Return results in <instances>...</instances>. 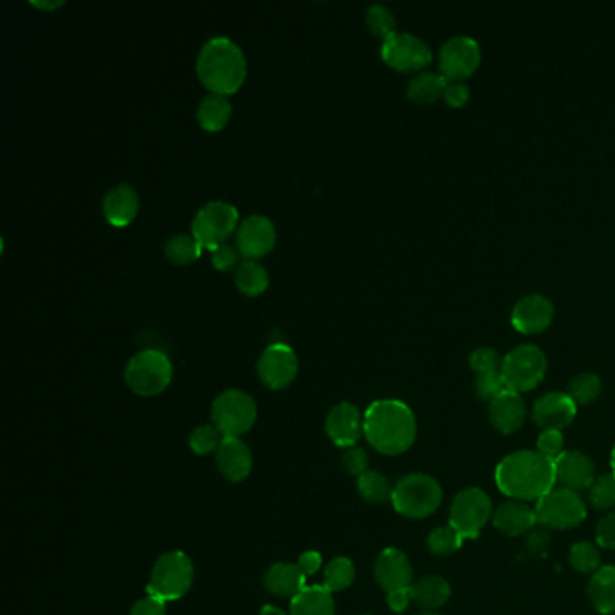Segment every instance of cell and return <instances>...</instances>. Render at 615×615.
<instances>
[{"label": "cell", "instance_id": "obj_1", "mask_svg": "<svg viewBox=\"0 0 615 615\" xmlns=\"http://www.w3.org/2000/svg\"><path fill=\"white\" fill-rule=\"evenodd\" d=\"M495 480L515 500H540L556 487V466L538 451H515L496 466Z\"/></svg>", "mask_w": 615, "mask_h": 615}, {"label": "cell", "instance_id": "obj_2", "mask_svg": "<svg viewBox=\"0 0 615 615\" xmlns=\"http://www.w3.org/2000/svg\"><path fill=\"white\" fill-rule=\"evenodd\" d=\"M363 419V433L379 453L401 455L412 448L417 437V421L412 408L403 401H376L368 406Z\"/></svg>", "mask_w": 615, "mask_h": 615}, {"label": "cell", "instance_id": "obj_3", "mask_svg": "<svg viewBox=\"0 0 615 615\" xmlns=\"http://www.w3.org/2000/svg\"><path fill=\"white\" fill-rule=\"evenodd\" d=\"M197 76L212 94L230 96L240 91L248 78V60L233 40L215 37L202 46L197 56Z\"/></svg>", "mask_w": 615, "mask_h": 615}, {"label": "cell", "instance_id": "obj_4", "mask_svg": "<svg viewBox=\"0 0 615 615\" xmlns=\"http://www.w3.org/2000/svg\"><path fill=\"white\" fill-rule=\"evenodd\" d=\"M442 502L441 484L424 473H412L394 486L392 505L399 515L421 520L432 516Z\"/></svg>", "mask_w": 615, "mask_h": 615}, {"label": "cell", "instance_id": "obj_5", "mask_svg": "<svg viewBox=\"0 0 615 615\" xmlns=\"http://www.w3.org/2000/svg\"><path fill=\"white\" fill-rule=\"evenodd\" d=\"M174 377V365L161 350H143L130 359L125 368V381L130 390L141 397L163 394Z\"/></svg>", "mask_w": 615, "mask_h": 615}, {"label": "cell", "instance_id": "obj_6", "mask_svg": "<svg viewBox=\"0 0 615 615\" xmlns=\"http://www.w3.org/2000/svg\"><path fill=\"white\" fill-rule=\"evenodd\" d=\"M193 574L192 560L184 552H166L152 569L147 587L148 596L157 597L165 603L177 601L192 588Z\"/></svg>", "mask_w": 615, "mask_h": 615}, {"label": "cell", "instance_id": "obj_7", "mask_svg": "<svg viewBox=\"0 0 615 615\" xmlns=\"http://www.w3.org/2000/svg\"><path fill=\"white\" fill-rule=\"evenodd\" d=\"M257 414V403L242 390H226L212 404L213 426L224 439H240V435L248 433L257 421Z\"/></svg>", "mask_w": 615, "mask_h": 615}, {"label": "cell", "instance_id": "obj_8", "mask_svg": "<svg viewBox=\"0 0 615 615\" xmlns=\"http://www.w3.org/2000/svg\"><path fill=\"white\" fill-rule=\"evenodd\" d=\"M240 226L239 212L228 202L212 201L204 204L193 217L192 235L199 240L202 248H219L226 244Z\"/></svg>", "mask_w": 615, "mask_h": 615}, {"label": "cell", "instance_id": "obj_9", "mask_svg": "<svg viewBox=\"0 0 615 615\" xmlns=\"http://www.w3.org/2000/svg\"><path fill=\"white\" fill-rule=\"evenodd\" d=\"M538 525L547 529H574L587 518V507L576 491L554 487L534 507Z\"/></svg>", "mask_w": 615, "mask_h": 615}, {"label": "cell", "instance_id": "obj_10", "mask_svg": "<svg viewBox=\"0 0 615 615\" xmlns=\"http://www.w3.org/2000/svg\"><path fill=\"white\" fill-rule=\"evenodd\" d=\"M547 374V356L536 345H520L511 350L502 363V376L513 392H529L540 385Z\"/></svg>", "mask_w": 615, "mask_h": 615}, {"label": "cell", "instance_id": "obj_11", "mask_svg": "<svg viewBox=\"0 0 615 615\" xmlns=\"http://www.w3.org/2000/svg\"><path fill=\"white\" fill-rule=\"evenodd\" d=\"M493 502L478 487H468L455 496L450 509V525L464 540L478 538L489 520H493Z\"/></svg>", "mask_w": 615, "mask_h": 615}, {"label": "cell", "instance_id": "obj_12", "mask_svg": "<svg viewBox=\"0 0 615 615\" xmlns=\"http://www.w3.org/2000/svg\"><path fill=\"white\" fill-rule=\"evenodd\" d=\"M381 58L388 67L399 73H412L430 64L433 55L423 38L410 33H395L394 37L386 38L383 42Z\"/></svg>", "mask_w": 615, "mask_h": 615}, {"label": "cell", "instance_id": "obj_13", "mask_svg": "<svg viewBox=\"0 0 615 615\" xmlns=\"http://www.w3.org/2000/svg\"><path fill=\"white\" fill-rule=\"evenodd\" d=\"M298 376V358L289 345L271 343L258 359V377L269 390H284Z\"/></svg>", "mask_w": 615, "mask_h": 615}, {"label": "cell", "instance_id": "obj_14", "mask_svg": "<svg viewBox=\"0 0 615 615\" xmlns=\"http://www.w3.org/2000/svg\"><path fill=\"white\" fill-rule=\"evenodd\" d=\"M480 47L471 37H453L441 47L439 67L448 80H464L475 73L480 65Z\"/></svg>", "mask_w": 615, "mask_h": 615}, {"label": "cell", "instance_id": "obj_15", "mask_svg": "<svg viewBox=\"0 0 615 615\" xmlns=\"http://www.w3.org/2000/svg\"><path fill=\"white\" fill-rule=\"evenodd\" d=\"M276 244V228L266 215H249L240 222L235 246L244 260H258L271 253Z\"/></svg>", "mask_w": 615, "mask_h": 615}, {"label": "cell", "instance_id": "obj_16", "mask_svg": "<svg viewBox=\"0 0 615 615\" xmlns=\"http://www.w3.org/2000/svg\"><path fill=\"white\" fill-rule=\"evenodd\" d=\"M578 414V404L569 394L549 392L542 395L533 406V421L542 430H563L574 423Z\"/></svg>", "mask_w": 615, "mask_h": 615}, {"label": "cell", "instance_id": "obj_17", "mask_svg": "<svg viewBox=\"0 0 615 615\" xmlns=\"http://www.w3.org/2000/svg\"><path fill=\"white\" fill-rule=\"evenodd\" d=\"M554 305L543 294H527L513 307L511 323L522 334H538L552 323Z\"/></svg>", "mask_w": 615, "mask_h": 615}, {"label": "cell", "instance_id": "obj_18", "mask_svg": "<svg viewBox=\"0 0 615 615\" xmlns=\"http://www.w3.org/2000/svg\"><path fill=\"white\" fill-rule=\"evenodd\" d=\"M365 419L361 412L352 403H338L327 415V435L336 446L340 448H354L356 442L361 439Z\"/></svg>", "mask_w": 615, "mask_h": 615}, {"label": "cell", "instance_id": "obj_19", "mask_svg": "<svg viewBox=\"0 0 615 615\" xmlns=\"http://www.w3.org/2000/svg\"><path fill=\"white\" fill-rule=\"evenodd\" d=\"M374 576L386 594L414 585L412 583L414 579L412 563L408 560V556L399 549H385L377 556Z\"/></svg>", "mask_w": 615, "mask_h": 615}, {"label": "cell", "instance_id": "obj_20", "mask_svg": "<svg viewBox=\"0 0 615 615\" xmlns=\"http://www.w3.org/2000/svg\"><path fill=\"white\" fill-rule=\"evenodd\" d=\"M556 466V482L570 491H583L590 489L596 480L594 462L587 455L579 451H563L558 459L554 460Z\"/></svg>", "mask_w": 615, "mask_h": 615}, {"label": "cell", "instance_id": "obj_21", "mask_svg": "<svg viewBox=\"0 0 615 615\" xmlns=\"http://www.w3.org/2000/svg\"><path fill=\"white\" fill-rule=\"evenodd\" d=\"M139 212V195L130 184L112 186L103 197V215L114 228H127Z\"/></svg>", "mask_w": 615, "mask_h": 615}, {"label": "cell", "instance_id": "obj_22", "mask_svg": "<svg viewBox=\"0 0 615 615\" xmlns=\"http://www.w3.org/2000/svg\"><path fill=\"white\" fill-rule=\"evenodd\" d=\"M527 417V406L524 397L518 392L507 390L502 395H498L495 401L489 406V419L498 432L515 433L524 426Z\"/></svg>", "mask_w": 615, "mask_h": 615}, {"label": "cell", "instance_id": "obj_23", "mask_svg": "<svg viewBox=\"0 0 615 615\" xmlns=\"http://www.w3.org/2000/svg\"><path fill=\"white\" fill-rule=\"evenodd\" d=\"M536 524V511L520 500L505 502L493 513V525L500 533L511 538L531 533Z\"/></svg>", "mask_w": 615, "mask_h": 615}, {"label": "cell", "instance_id": "obj_24", "mask_svg": "<svg viewBox=\"0 0 615 615\" xmlns=\"http://www.w3.org/2000/svg\"><path fill=\"white\" fill-rule=\"evenodd\" d=\"M217 468L230 482H240L249 477L253 469V457L248 446L240 439L228 437L217 450Z\"/></svg>", "mask_w": 615, "mask_h": 615}, {"label": "cell", "instance_id": "obj_25", "mask_svg": "<svg viewBox=\"0 0 615 615\" xmlns=\"http://www.w3.org/2000/svg\"><path fill=\"white\" fill-rule=\"evenodd\" d=\"M305 579L307 576L296 563H275L267 570L264 585L273 596L293 599L305 588Z\"/></svg>", "mask_w": 615, "mask_h": 615}, {"label": "cell", "instance_id": "obj_26", "mask_svg": "<svg viewBox=\"0 0 615 615\" xmlns=\"http://www.w3.org/2000/svg\"><path fill=\"white\" fill-rule=\"evenodd\" d=\"M588 599L599 614H615V567H601L588 583Z\"/></svg>", "mask_w": 615, "mask_h": 615}, {"label": "cell", "instance_id": "obj_27", "mask_svg": "<svg viewBox=\"0 0 615 615\" xmlns=\"http://www.w3.org/2000/svg\"><path fill=\"white\" fill-rule=\"evenodd\" d=\"M231 116H233V107H231L228 96H222V94L210 92L199 103V109H197V121L202 130L206 132H221L226 129Z\"/></svg>", "mask_w": 615, "mask_h": 615}, {"label": "cell", "instance_id": "obj_28", "mask_svg": "<svg viewBox=\"0 0 615 615\" xmlns=\"http://www.w3.org/2000/svg\"><path fill=\"white\" fill-rule=\"evenodd\" d=\"M291 615H336L331 592L323 585L303 588L291 599Z\"/></svg>", "mask_w": 615, "mask_h": 615}, {"label": "cell", "instance_id": "obj_29", "mask_svg": "<svg viewBox=\"0 0 615 615\" xmlns=\"http://www.w3.org/2000/svg\"><path fill=\"white\" fill-rule=\"evenodd\" d=\"M412 601L424 610H437L448 603L451 596L450 583L439 576H426L410 587Z\"/></svg>", "mask_w": 615, "mask_h": 615}, {"label": "cell", "instance_id": "obj_30", "mask_svg": "<svg viewBox=\"0 0 615 615\" xmlns=\"http://www.w3.org/2000/svg\"><path fill=\"white\" fill-rule=\"evenodd\" d=\"M233 278H235V285L240 293L246 294L249 298L266 293L269 287L266 267L258 264L257 260H242L239 267L235 269Z\"/></svg>", "mask_w": 615, "mask_h": 615}, {"label": "cell", "instance_id": "obj_31", "mask_svg": "<svg viewBox=\"0 0 615 615\" xmlns=\"http://www.w3.org/2000/svg\"><path fill=\"white\" fill-rule=\"evenodd\" d=\"M446 85H448L446 76L432 73V71H423V73L415 74L414 78L408 82L406 94L415 103H433L444 94Z\"/></svg>", "mask_w": 615, "mask_h": 615}, {"label": "cell", "instance_id": "obj_32", "mask_svg": "<svg viewBox=\"0 0 615 615\" xmlns=\"http://www.w3.org/2000/svg\"><path fill=\"white\" fill-rule=\"evenodd\" d=\"M202 249L192 233H179L166 242L165 255L174 266H190L201 258Z\"/></svg>", "mask_w": 615, "mask_h": 615}, {"label": "cell", "instance_id": "obj_33", "mask_svg": "<svg viewBox=\"0 0 615 615\" xmlns=\"http://www.w3.org/2000/svg\"><path fill=\"white\" fill-rule=\"evenodd\" d=\"M358 491L359 495L370 504H385L388 500L392 502L394 495V487L390 484V480L385 475L370 469L358 478Z\"/></svg>", "mask_w": 615, "mask_h": 615}, {"label": "cell", "instance_id": "obj_34", "mask_svg": "<svg viewBox=\"0 0 615 615\" xmlns=\"http://www.w3.org/2000/svg\"><path fill=\"white\" fill-rule=\"evenodd\" d=\"M356 579V567L349 558H336L332 560L325 574H323V587L327 588L331 594L341 592L349 588Z\"/></svg>", "mask_w": 615, "mask_h": 615}, {"label": "cell", "instance_id": "obj_35", "mask_svg": "<svg viewBox=\"0 0 615 615\" xmlns=\"http://www.w3.org/2000/svg\"><path fill=\"white\" fill-rule=\"evenodd\" d=\"M603 390L601 379L592 372L578 374L569 383V395L576 404H590L596 401Z\"/></svg>", "mask_w": 615, "mask_h": 615}, {"label": "cell", "instance_id": "obj_36", "mask_svg": "<svg viewBox=\"0 0 615 615\" xmlns=\"http://www.w3.org/2000/svg\"><path fill=\"white\" fill-rule=\"evenodd\" d=\"M464 542V536L455 531L451 525L437 527L428 536V549L435 556H450L453 552L459 551Z\"/></svg>", "mask_w": 615, "mask_h": 615}, {"label": "cell", "instance_id": "obj_37", "mask_svg": "<svg viewBox=\"0 0 615 615\" xmlns=\"http://www.w3.org/2000/svg\"><path fill=\"white\" fill-rule=\"evenodd\" d=\"M570 563L579 574H594L601 569V554L594 543L579 542L570 549Z\"/></svg>", "mask_w": 615, "mask_h": 615}, {"label": "cell", "instance_id": "obj_38", "mask_svg": "<svg viewBox=\"0 0 615 615\" xmlns=\"http://www.w3.org/2000/svg\"><path fill=\"white\" fill-rule=\"evenodd\" d=\"M590 504L599 511H610L615 507V475H601L594 480V484L588 489Z\"/></svg>", "mask_w": 615, "mask_h": 615}, {"label": "cell", "instance_id": "obj_39", "mask_svg": "<svg viewBox=\"0 0 615 615\" xmlns=\"http://www.w3.org/2000/svg\"><path fill=\"white\" fill-rule=\"evenodd\" d=\"M222 441L224 435L213 424H202L190 435V448L197 455H210L213 451L219 450Z\"/></svg>", "mask_w": 615, "mask_h": 615}, {"label": "cell", "instance_id": "obj_40", "mask_svg": "<svg viewBox=\"0 0 615 615\" xmlns=\"http://www.w3.org/2000/svg\"><path fill=\"white\" fill-rule=\"evenodd\" d=\"M367 26L376 37L383 38L385 42L386 38L394 37L395 33V19L392 15V11L381 6V4H374L367 10Z\"/></svg>", "mask_w": 615, "mask_h": 615}, {"label": "cell", "instance_id": "obj_41", "mask_svg": "<svg viewBox=\"0 0 615 615\" xmlns=\"http://www.w3.org/2000/svg\"><path fill=\"white\" fill-rule=\"evenodd\" d=\"M475 388H477L478 397L484 399V401H489V403H493L498 395H502L509 390L504 376H502V370L478 374Z\"/></svg>", "mask_w": 615, "mask_h": 615}, {"label": "cell", "instance_id": "obj_42", "mask_svg": "<svg viewBox=\"0 0 615 615\" xmlns=\"http://www.w3.org/2000/svg\"><path fill=\"white\" fill-rule=\"evenodd\" d=\"M502 363H504V358L496 350L489 349V347H480L469 358V365L477 372V376L478 374H487V372H500Z\"/></svg>", "mask_w": 615, "mask_h": 615}, {"label": "cell", "instance_id": "obj_43", "mask_svg": "<svg viewBox=\"0 0 615 615\" xmlns=\"http://www.w3.org/2000/svg\"><path fill=\"white\" fill-rule=\"evenodd\" d=\"M563 444H565V437L560 430H543L536 442V448H538L536 451L542 453L547 459L556 460L563 453Z\"/></svg>", "mask_w": 615, "mask_h": 615}, {"label": "cell", "instance_id": "obj_44", "mask_svg": "<svg viewBox=\"0 0 615 615\" xmlns=\"http://www.w3.org/2000/svg\"><path fill=\"white\" fill-rule=\"evenodd\" d=\"M240 255L237 246H231V244H222L217 249L212 251V266L221 271V273H228L231 269H237L239 267Z\"/></svg>", "mask_w": 615, "mask_h": 615}, {"label": "cell", "instance_id": "obj_45", "mask_svg": "<svg viewBox=\"0 0 615 615\" xmlns=\"http://www.w3.org/2000/svg\"><path fill=\"white\" fill-rule=\"evenodd\" d=\"M341 462H343V468L347 473L356 475L358 478L368 471V455L363 448H356V446L349 448L343 453Z\"/></svg>", "mask_w": 615, "mask_h": 615}, {"label": "cell", "instance_id": "obj_46", "mask_svg": "<svg viewBox=\"0 0 615 615\" xmlns=\"http://www.w3.org/2000/svg\"><path fill=\"white\" fill-rule=\"evenodd\" d=\"M596 542L608 551H615V511L597 524Z\"/></svg>", "mask_w": 615, "mask_h": 615}, {"label": "cell", "instance_id": "obj_47", "mask_svg": "<svg viewBox=\"0 0 615 615\" xmlns=\"http://www.w3.org/2000/svg\"><path fill=\"white\" fill-rule=\"evenodd\" d=\"M442 98L450 107H464L469 101V87L460 80H448Z\"/></svg>", "mask_w": 615, "mask_h": 615}, {"label": "cell", "instance_id": "obj_48", "mask_svg": "<svg viewBox=\"0 0 615 615\" xmlns=\"http://www.w3.org/2000/svg\"><path fill=\"white\" fill-rule=\"evenodd\" d=\"M130 615H166V603L157 597H143L132 606Z\"/></svg>", "mask_w": 615, "mask_h": 615}, {"label": "cell", "instance_id": "obj_49", "mask_svg": "<svg viewBox=\"0 0 615 615\" xmlns=\"http://www.w3.org/2000/svg\"><path fill=\"white\" fill-rule=\"evenodd\" d=\"M296 565L300 567L307 578L314 576L318 570L322 569V554L316 551L303 552Z\"/></svg>", "mask_w": 615, "mask_h": 615}, {"label": "cell", "instance_id": "obj_50", "mask_svg": "<svg viewBox=\"0 0 615 615\" xmlns=\"http://www.w3.org/2000/svg\"><path fill=\"white\" fill-rule=\"evenodd\" d=\"M388 606L390 610H394L395 614H401L404 612L410 603H412V594H410V588H401V590H394L388 594Z\"/></svg>", "mask_w": 615, "mask_h": 615}, {"label": "cell", "instance_id": "obj_51", "mask_svg": "<svg viewBox=\"0 0 615 615\" xmlns=\"http://www.w3.org/2000/svg\"><path fill=\"white\" fill-rule=\"evenodd\" d=\"M549 542H551V536L545 529H533L527 538V549L534 554H543Z\"/></svg>", "mask_w": 615, "mask_h": 615}, {"label": "cell", "instance_id": "obj_52", "mask_svg": "<svg viewBox=\"0 0 615 615\" xmlns=\"http://www.w3.org/2000/svg\"><path fill=\"white\" fill-rule=\"evenodd\" d=\"M260 615H287L284 610L276 608V606L266 605L260 610Z\"/></svg>", "mask_w": 615, "mask_h": 615}, {"label": "cell", "instance_id": "obj_53", "mask_svg": "<svg viewBox=\"0 0 615 615\" xmlns=\"http://www.w3.org/2000/svg\"><path fill=\"white\" fill-rule=\"evenodd\" d=\"M610 464H612V473L615 475V446L614 450H612V460H610Z\"/></svg>", "mask_w": 615, "mask_h": 615}, {"label": "cell", "instance_id": "obj_54", "mask_svg": "<svg viewBox=\"0 0 615 615\" xmlns=\"http://www.w3.org/2000/svg\"><path fill=\"white\" fill-rule=\"evenodd\" d=\"M419 615H441V614H435V612H424V614H419Z\"/></svg>", "mask_w": 615, "mask_h": 615}]
</instances>
